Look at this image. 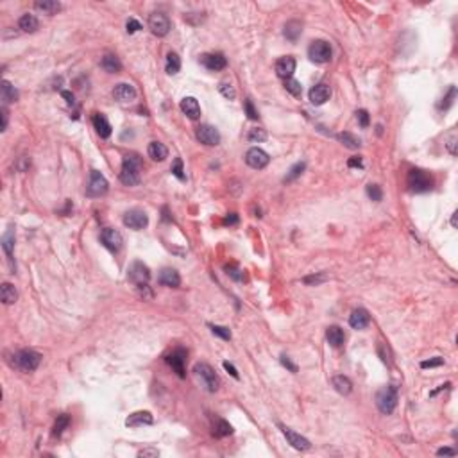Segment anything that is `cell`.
<instances>
[{
  "label": "cell",
  "mask_w": 458,
  "mask_h": 458,
  "mask_svg": "<svg viewBox=\"0 0 458 458\" xmlns=\"http://www.w3.org/2000/svg\"><path fill=\"white\" fill-rule=\"evenodd\" d=\"M140 177H142V158L138 154H127L120 170V181L125 186H134L140 183Z\"/></svg>",
  "instance_id": "cell-1"
},
{
  "label": "cell",
  "mask_w": 458,
  "mask_h": 458,
  "mask_svg": "<svg viewBox=\"0 0 458 458\" xmlns=\"http://www.w3.org/2000/svg\"><path fill=\"white\" fill-rule=\"evenodd\" d=\"M42 354L32 351V349H23V351H18V353L13 354L11 365L16 367L22 372H34L42 363Z\"/></svg>",
  "instance_id": "cell-2"
},
{
  "label": "cell",
  "mask_w": 458,
  "mask_h": 458,
  "mask_svg": "<svg viewBox=\"0 0 458 458\" xmlns=\"http://www.w3.org/2000/svg\"><path fill=\"white\" fill-rule=\"evenodd\" d=\"M193 374L197 376V380L201 381V385L208 390V392H217L220 387V378L215 372V369L208 363L201 362L193 365Z\"/></svg>",
  "instance_id": "cell-3"
},
{
  "label": "cell",
  "mask_w": 458,
  "mask_h": 458,
  "mask_svg": "<svg viewBox=\"0 0 458 458\" xmlns=\"http://www.w3.org/2000/svg\"><path fill=\"white\" fill-rule=\"evenodd\" d=\"M376 406H378V410L381 413L390 415L396 410V406H398V389L392 385H387L381 390H378V394H376Z\"/></svg>",
  "instance_id": "cell-4"
},
{
  "label": "cell",
  "mask_w": 458,
  "mask_h": 458,
  "mask_svg": "<svg viewBox=\"0 0 458 458\" xmlns=\"http://www.w3.org/2000/svg\"><path fill=\"white\" fill-rule=\"evenodd\" d=\"M406 183H408V188L415 193L430 192L431 188H433V179L421 169L410 170V172H408V177H406Z\"/></svg>",
  "instance_id": "cell-5"
},
{
  "label": "cell",
  "mask_w": 458,
  "mask_h": 458,
  "mask_svg": "<svg viewBox=\"0 0 458 458\" xmlns=\"http://www.w3.org/2000/svg\"><path fill=\"white\" fill-rule=\"evenodd\" d=\"M331 45L324 40H315L312 42L310 49H308V57L313 61V63H328L331 59Z\"/></svg>",
  "instance_id": "cell-6"
},
{
  "label": "cell",
  "mask_w": 458,
  "mask_h": 458,
  "mask_svg": "<svg viewBox=\"0 0 458 458\" xmlns=\"http://www.w3.org/2000/svg\"><path fill=\"white\" fill-rule=\"evenodd\" d=\"M149 29H151V32L154 36H160V38L167 36L170 31L169 16H167L165 13H160V11L152 13L151 16H149Z\"/></svg>",
  "instance_id": "cell-7"
},
{
  "label": "cell",
  "mask_w": 458,
  "mask_h": 458,
  "mask_svg": "<svg viewBox=\"0 0 458 458\" xmlns=\"http://www.w3.org/2000/svg\"><path fill=\"white\" fill-rule=\"evenodd\" d=\"M186 356H188V353L183 347L174 349V351L167 356V363L172 367V371H174L179 378H184V376H186Z\"/></svg>",
  "instance_id": "cell-8"
},
{
  "label": "cell",
  "mask_w": 458,
  "mask_h": 458,
  "mask_svg": "<svg viewBox=\"0 0 458 458\" xmlns=\"http://www.w3.org/2000/svg\"><path fill=\"white\" fill-rule=\"evenodd\" d=\"M108 188H110L108 179H106L99 170H92V174H90V183H88V195H92V197H101V195H104V193L108 192Z\"/></svg>",
  "instance_id": "cell-9"
},
{
  "label": "cell",
  "mask_w": 458,
  "mask_h": 458,
  "mask_svg": "<svg viewBox=\"0 0 458 458\" xmlns=\"http://www.w3.org/2000/svg\"><path fill=\"white\" fill-rule=\"evenodd\" d=\"M124 224L127 226L129 229H136V231H140V229L147 228V224H149V217H147V213L143 210L134 208V210H129L127 213L124 215Z\"/></svg>",
  "instance_id": "cell-10"
},
{
  "label": "cell",
  "mask_w": 458,
  "mask_h": 458,
  "mask_svg": "<svg viewBox=\"0 0 458 458\" xmlns=\"http://www.w3.org/2000/svg\"><path fill=\"white\" fill-rule=\"evenodd\" d=\"M269 161H271L269 154H267L265 151L258 149V147H252V149H249L247 154H245V163H247L251 169H256V170L265 169V167L269 165Z\"/></svg>",
  "instance_id": "cell-11"
},
{
  "label": "cell",
  "mask_w": 458,
  "mask_h": 458,
  "mask_svg": "<svg viewBox=\"0 0 458 458\" xmlns=\"http://www.w3.org/2000/svg\"><path fill=\"white\" fill-rule=\"evenodd\" d=\"M101 240H102V243H104V247L110 249L111 252H118L120 249H122V245H124L122 234H120L116 229H111V228H106L104 231H102Z\"/></svg>",
  "instance_id": "cell-12"
},
{
  "label": "cell",
  "mask_w": 458,
  "mask_h": 458,
  "mask_svg": "<svg viewBox=\"0 0 458 458\" xmlns=\"http://www.w3.org/2000/svg\"><path fill=\"white\" fill-rule=\"evenodd\" d=\"M195 134H197L199 142L204 143V145H208V147H215L220 143V133L213 127V125H208V124L199 125Z\"/></svg>",
  "instance_id": "cell-13"
},
{
  "label": "cell",
  "mask_w": 458,
  "mask_h": 458,
  "mask_svg": "<svg viewBox=\"0 0 458 458\" xmlns=\"http://www.w3.org/2000/svg\"><path fill=\"white\" fill-rule=\"evenodd\" d=\"M129 280L133 281L136 286L140 285H149V280H151V271L149 267L143 265L142 261H134L131 269H129Z\"/></svg>",
  "instance_id": "cell-14"
},
{
  "label": "cell",
  "mask_w": 458,
  "mask_h": 458,
  "mask_svg": "<svg viewBox=\"0 0 458 458\" xmlns=\"http://www.w3.org/2000/svg\"><path fill=\"white\" fill-rule=\"evenodd\" d=\"M281 431H283L285 439L288 440V444L292 446V448H295L297 451H308V449L312 448V444H310V440L304 439L302 435H299V433H295L293 430H290V428L283 426V424H280Z\"/></svg>",
  "instance_id": "cell-15"
},
{
  "label": "cell",
  "mask_w": 458,
  "mask_h": 458,
  "mask_svg": "<svg viewBox=\"0 0 458 458\" xmlns=\"http://www.w3.org/2000/svg\"><path fill=\"white\" fill-rule=\"evenodd\" d=\"M201 64L206 66L208 70H211V72H219V70H224L228 66V61H226L224 54L213 52V54H202Z\"/></svg>",
  "instance_id": "cell-16"
},
{
  "label": "cell",
  "mask_w": 458,
  "mask_h": 458,
  "mask_svg": "<svg viewBox=\"0 0 458 458\" xmlns=\"http://www.w3.org/2000/svg\"><path fill=\"white\" fill-rule=\"evenodd\" d=\"M293 72H295V59H293L292 56H283V57L278 59V63H276V73L281 79H285V81L292 79Z\"/></svg>",
  "instance_id": "cell-17"
},
{
  "label": "cell",
  "mask_w": 458,
  "mask_h": 458,
  "mask_svg": "<svg viewBox=\"0 0 458 458\" xmlns=\"http://www.w3.org/2000/svg\"><path fill=\"white\" fill-rule=\"evenodd\" d=\"M308 97H310V102H312L313 106H322L326 101H330L331 90L328 84H315V86L310 90Z\"/></svg>",
  "instance_id": "cell-18"
},
{
  "label": "cell",
  "mask_w": 458,
  "mask_h": 458,
  "mask_svg": "<svg viewBox=\"0 0 458 458\" xmlns=\"http://www.w3.org/2000/svg\"><path fill=\"white\" fill-rule=\"evenodd\" d=\"M113 97L118 102H131L136 99V90L133 84L129 83H120L113 88Z\"/></svg>",
  "instance_id": "cell-19"
},
{
  "label": "cell",
  "mask_w": 458,
  "mask_h": 458,
  "mask_svg": "<svg viewBox=\"0 0 458 458\" xmlns=\"http://www.w3.org/2000/svg\"><path fill=\"white\" fill-rule=\"evenodd\" d=\"M349 324L354 330H365L367 326L371 324V315H369V312H367L365 308H356V310H353L351 317H349Z\"/></svg>",
  "instance_id": "cell-20"
},
{
  "label": "cell",
  "mask_w": 458,
  "mask_h": 458,
  "mask_svg": "<svg viewBox=\"0 0 458 458\" xmlns=\"http://www.w3.org/2000/svg\"><path fill=\"white\" fill-rule=\"evenodd\" d=\"M154 422V417L151 412H134L125 419V426L129 428H140V426H149Z\"/></svg>",
  "instance_id": "cell-21"
},
{
  "label": "cell",
  "mask_w": 458,
  "mask_h": 458,
  "mask_svg": "<svg viewBox=\"0 0 458 458\" xmlns=\"http://www.w3.org/2000/svg\"><path fill=\"white\" fill-rule=\"evenodd\" d=\"M181 111L192 120H197L201 116V106H199L195 97H184L181 101Z\"/></svg>",
  "instance_id": "cell-22"
},
{
  "label": "cell",
  "mask_w": 458,
  "mask_h": 458,
  "mask_svg": "<svg viewBox=\"0 0 458 458\" xmlns=\"http://www.w3.org/2000/svg\"><path fill=\"white\" fill-rule=\"evenodd\" d=\"M326 339H328V344H330L331 347L339 349L344 345V342H345V333H344L342 328H339V326H330L328 330H326Z\"/></svg>",
  "instance_id": "cell-23"
},
{
  "label": "cell",
  "mask_w": 458,
  "mask_h": 458,
  "mask_svg": "<svg viewBox=\"0 0 458 458\" xmlns=\"http://www.w3.org/2000/svg\"><path fill=\"white\" fill-rule=\"evenodd\" d=\"M160 283L165 285V286H170V288H177L181 285V278H179V272L175 269H163L160 272Z\"/></svg>",
  "instance_id": "cell-24"
},
{
  "label": "cell",
  "mask_w": 458,
  "mask_h": 458,
  "mask_svg": "<svg viewBox=\"0 0 458 458\" xmlns=\"http://www.w3.org/2000/svg\"><path fill=\"white\" fill-rule=\"evenodd\" d=\"M93 127H95L97 134L101 138H110L111 136V124L108 122L104 114L95 113L93 114Z\"/></svg>",
  "instance_id": "cell-25"
},
{
  "label": "cell",
  "mask_w": 458,
  "mask_h": 458,
  "mask_svg": "<svg viewBox=\"0 0 458 458\" xmlns=\"http://www.w3.org/2000/svg\"><path fill=\"white\" fill-rule=\"evenodd\" d=\"M13 247H14V231H13V228H9L7 229V233L2 236V249H4V252L7 254V260L11 261L13 271H16V267L13 265Z\"/></svg>",
  "instance_id": "cell-26"
},
{
  "label": "cell",
  "mask_w": 458,
  "mask_h": 458,
  "mask_svg": "<svg viewBox=\"0 0 458 458\" xmlns=\"http://www.w3.org/2000/svg\"><path fill=\"white\" fill-rule=\"evenodd\" d=\"M101 66L108 73H118L122 70V63H120V59L114 54H106L101 59Z\"/></svg>",
  "instance_id": "cell-27"
},
{
  "label": "cell",
  "mask_w": 458,
  "mask_h": 458,
  "mask_svg": "<svg viewBox=\"0 0 458 458\" xmlns=\"http://www.w3.org/2000/svg\"><path fill=\"white\" fill-rule=\"evenodd\" d=\"M331 383H333L335 390L342 396L351 394V390H353V383H351V380H349L347 376H335L333 380H331Z\"/></svg>",
  "instance_id": "cell-28"
},
{
  "label": "cell",
  "mask_w": 458,
  "mask_h": 458,
  "mask_svg": "<svg viewBox=\"0 0 458 458\" xmlns=\"http://www.w3.org/2000/svg\"><path fill=\"white\" fill-rule=\"evenodd\" d=\"M2 101L4 104H13L18 101V90L9 83V81H2Z\"/></svg>",
  "instance_id": "cell-29"
},
{
  "label": "cell",
  "mask_w": 458,
  "mask_h": 458,
  "mask_svg": "<svg viewBox=\"0 0 458 458\" xmlns=\"http://www.w3.org/2000/svg\"><path fill=\"white\" fill-rule=\"evenodd\" d=\"M0 299L4 304H14L16 299H18V292L11 283H4L0 286Z\"/></svg>",
  "instance_id": "cell-30"
},
{
  "label": "cell",
  "mask_w": 458,
  "mask_h": 458,
  "mask_svg": "<svg viewBox=\"0 0 458 458\" xmlns=\"http://www.w3.org/2000/svg\"><path fill=\"white\" fill-rule=\"evenodd\" d=\"M283 32H285V36H286V40H290V42H297L299 36H301V32H302L301 22H297V20H290V22H286Z\"/></svg>",
  "instance_id": "cell-31"
},
{
  "label": "cell",
  "mask_w": 458,
  "mask_h": 458,
  "mask_svg": "<svg viewBox=\"0 0 458 458\" xmlns=\"http://www.w3.org/2000/svg\"><path fill=\"white\" fill-rule=\"evenodd\" d=\"M149 156L154 161H165L167 156H169V149L160 142H152L149 145Z\"/></svg>",
  "instance_id": "cell-32"
},
{
  "label": "cell",
  "mask_w": 458,
  "mask_h": 458,
  "mask_svg": "<svg viewBox=\"0 0 458 458\" xmlns=\"http://www.w3.org/2000/svg\"><path fill=\"white\" fill-rule=\"evenodd\" d=\"M34 7L38 11H43L45 14H56L61 9V4L57 0H38L34 2Z\"/></svg>",
  "instance_id": "cell-33"
},
{
  "label": "cell",
  "mask_w": 458,
  "mask_h": 458,
  "mask_svg": "<svg viewBox=\"0 0 458 458\" xmlns=\"http://www.w3.org/2000/svg\"><path fill=\"white\" fill-rule=\"evenodd\" d=\"M213 433H215V437H228L233 433V426L228 421H224V419L215 417L213 419Z\"/></svg>",
  "instance_id": "cell-34"
},
{
  "label": "cell",
  "mask_w": 458,
  "mask_h": 458,
  "mask_svg": "<svg viewBox=\"0 0 458 458\" xmlns=\"http://www.w3.org/2000/svg\"><path fill=\"white\" fill-rule=\"evenodd\" d=\"M18 27L22 29L23 32H34L40 27V22H38V18L34 14H23L18 22Z\"/></svg>",
  "instance_id": "cell-35"
},
{
  "label": "cell",
  "mask_w": 458,
  "mask_h": 458,
  "mask_svg": "<svg viewBox=\"0 0 458 458\" xmlns=\"http://www.w3.org/2000/svg\"><path fill=\"white\" fill-rule=\"evenodd\" d=\"M337 138H339V142H342L347 149H353V151L354 149H360V145H362L360 138L354 136L353 133H339L337 134Z\"/></svg>",
  "instance_id": "cell-36"
},
{
  "label": "cell",
  "mask_w": 458,
  "mask_h": 458,
  "mask_svg": "<svg viewBox=\"0 0 458 458\" xmlns=\"http://www.w3.org/2000/svg\"><path fill=\"white\" fill-rule=\"evenodd\" d=\"M179 70H181V59H179V56L175 54V52H169V56H167V73L175 75Z\"/></svg>",
  "instance_id": "cell-37"
},
{
  "label": "cell",
  "mask_w": 458,
  "mask_h": 458,
  "mask_svg": "<svg viewBox=\"0 0 458 458\" xmlns=\"http://www.w3.org/2000/svg\"><path fill=\"white\" fill-rule=\"evenodd\" d=\"M68 426H70V417L66 415V413H63V415L57 417V421H56V424H54V430H52V435L61 437L63 435V431Z\"/></svg>",
  "instance_id": "cell-38"
},
{
  "label": "cell",
  "mask_w": 458,
  "mask_h": 458,
  "mask_svg": "<svg viewBox=\"0 0 458 458\" xmlns=\"http://www.w3.org/2000/svg\"><path fill=\"white\" fill-rule=\"evenodd\" d=\"M247 140H249L251 143H261V142H265V140H267V131H265V129H261V127H252V129H249Z\"/></svg>",
  "instance_id": "cell-39"
},
{
  "label": "cell",
  "mask_w": 458,
  "mask_h": 458,
  "mask_svg": "<svg viewBox=\"0 0 458 458\" xmlns=\"http://www.w3.org/2000/svg\"><path fill=\"white\" fill-rule=\"evenodd\" d=\"M304 169H306V163H304V161H301V163H295V165L290 169L288 174H286V177H285V183H292V181H295V179H297L299 175L304 172Z\"/></svg>",
  "instance_id": "cell-40"
},
{
  "label": "cell",
  "mask_w": 458,
  "mask_h": 458,
  "mask_svg": "<svg viewBox=\"0 0 458 458\" xmlns=\"http://www.w3.org/2000/svg\"><path fill=\"white\" fill-rule=\"evenodd\" d=\"M285 90L293 97H301V93H302L301 83L295 81V79H286V81H285Z\"/></svg>",
  "instance_id": "cell-41"
},
{
  "label": "cell",
  "mask_w": 458,
  "mask_h": 458,
  "mask_svg": "<svg viewBox=\"0 0 458 458\" xmlns=\"http://www.w3.org/2000/svg\"><path fill=\"white\" fill-rule=\"evenodd\" d=\"M226 274L231 278V280L234 281H242L243 280V271L240 269L238 265H234V263H231V265H226Z\"/></svg>",
  "instance_id": "cell-42"
},
{
  "label": "cell",
  "mask_w": 458,
  "mask_h": 458,
  "mask_svg": "<svg viewBox=\"0 0 458 458\" xmlns=\"http://www.w3.org/2000/svg\"><path fill=\"white\" fill-rule=\"evenodd\" d=\"M219 92L222 93L226 99H229V101H233L234 97H236V92H234V88L231 86L229 81H222V83L219 84Z\"/></svg>",
  "instance_id": "cell-43"
},
{
  "label": "cell",
  "mask_w": 458,
  "mask_h": 458,
  "mask_svg": "<svg viewBox=\"0 0 458 458\" xmlns=\"http://www.w3.org/2000/svg\"><path fill=\"white\" fill-rule=\"evenodd\" d=\"M326 280H328V276L322 274V272H319V274H312V276H306V278H302V283H304V285H312V286H315V285L324 283Z\"/></svg>",
  "instance_id": "cell-44"
},
{
  "label": "cell",
  "mask_w": 458,
  "mask_h": 458,
  "mask_svg": "<svg viewBox=\"0 0 458 458\" xmlns=\"http://www.w3.org/2000/svg\"><path fill=\"white\" fill-rule=\"evenodd\" d=\"M210 328L213 335H217V337H220V339H224V340H231V331H229L228 328H224V326H215V324H211Z\"/></svg>",
  "instance_id": "cell-45"
},
{
  "label": "cell",
  "mask_w": 458,
  "mask_h": 458,
  "mask_svg": "<svg viewBox=\"0 0 458 458\" xmlns=\"http://www.w3.org/2000/svg\"><path fill=\"white\" fill-rule=\"evenodd\" d=\"M367 195L372 199V201H381V197H383V192H381V188L378 186V184H367Z\"/></svg>",
  "instance_id": "cell-46"
},
{
  "label": "cell",
  "mask_w": 458,
  "mask_h": 458,
  "mask_svg": "<svg viewBox=\"0 0 458 458\" xmlns=\"http://www.w3.org/2000/svg\"><path fill=\"white\" fill-rule=\"evenodd\" d=\"M455 97H457V88L451 86L449 88V93L442 99V104H440V110H449L451 108V104H453Z\"/></svg>",
  "instance_id": "cell-47"
},
{
  "label": "cell",
  "mask_w": 458,
  "mask_h": 458,
  "mask_svg": "<svg viewBox=\"0 0 458 458\" xmlns=\"http://www.w3.org/2000/svg\"><path fill=\"white\" fill-rule=\"evenodd\" d=\"M172 174L175 175L177 179H181V181H184V170H183V160L181 158H177V160L174 161V165H172Z\"/></svg>",
  "instance_id": "cell-48"
},
{
  "label": "cell",
  "mask_w": 458,
  "mask_h": 458,
  "mask_svg": "<svg viewBox=\"0 0 458 458\" xmlns=\"http://www.w3.org/2000/svg\"><path fill=\"white\" fill-rule=\"evenodd\" d=\"M245 113H247V116L251 120H258V118H260V114H258L256 108L252 106L251 99H247V101H245Z\"/></svg>",
  "instance_id": "cell-49"
},
{
  "label": "cell",
  "mask_w": 458,
  "mask_h": 458,
  "mask_svg": "<svg viewBox=\"0 0 458 458\" xmlns=\"http://www.w3.org/2000/svg\"><path fill=\"white\" fill-rule=\"evenodd\" d=\"M385 345L387 344H378V354L381 356V360H383V363H389L390 365V351H389V347H387V351H385Z\"/></svg>",
  "instance_id": "cell-50"
},
{
  "label": "cell",
  "mask_w": 458,
  "mask_h": 458,
  "mask_svg": "<svg viewBox=\"0 0 458 458\" xmlns=\"http://www.w3.org/2000/svg\"><path fill=\"white\" fill-rule=\"evenodd\" d=\"M125 31L129 32V34H134V32H138L140 29H142V23L138 22V20H134V18H129L127 20V23H125Z\"/></svg>",
  "instance_id": "cell-51"
},
{
  "label": "cell",
  "mask_w": 458,
  "mask_h": 458,
  "mask_svg": "<svg viewBox=\"0 0 458 458\" xmlns=\"http://www.w3.org/2000/svg\"><path fill=\"white\" fill-rule=\"evenodd\" d=\"M442 363H444V358L437 356V358H431V360H424V362L421 363V367L422 369H428V367L431 369V367H440Z\"/></svg>",
  "instance_id": "cell-52"
},
{
  "label": "cell",
  "mask_w": 458,
  "mask_h": 458,
  "mask_svg": "<svg viewBox=\"0 0 458 458\" xmlns=\"http://www.w3.org/2000/svg\"><path fill=\"white\" fill-rule=\"evenodd\" d=\"M356 120L360 122L362 127H369V113L365 110H358L356 111Z\"/></svg>",
  "instance_id": "cell-53"
},
{
  "label": "cell",
  "mask_w": 458,
  "mask_h": 458,
  "mask_svg": "<svg viewBox=\"0 0 458 458\" xmlns=\"http://www.w3.org/2000/svg\"><path fill=\"white\" fill-rule=\"evenodd\" d=\"M457 134H451L449 136V140H448V143H446V147H448V151H449V154L451 156H457Z\"/></svg>",
  "instance_id": "cell-54"
},
{
  "label": "cell",
  "mask_w": 458,
  "mask_h": 458,
  "mask_svg": "<svg viewBox=\"0 0 458 458\" xmlns=\"http://www.w3.org/2000/svg\"><path fill=\"white\" fill-rule=\"evenodd\" d=\"M280 360H281V363H283V367H286L290 372H297V365H295V363H293L286 354H281Z\"/></svg>",
  "instance_id": "cell-55"
},
{
  "label": "cell",
  "mask_w": 458,
  "mask_h": 458,
  "mask_svg": "<svg viewBox=\"0 0 458 458\" xmlns=\"http://www.w3.org/2000/svg\"><path fill=\"white\" fill-rule=\"evenodd\" d=\"M347 167H349V169H363L362 158H360V156H353V158H349V161H347Z\"/></svg>",
  "instance_id": "cell-56"
},
{
  "label": "cell",
  "mask_w": 458,
  "mask_h": 458,
  "mask_svg": "<svg viewBox=\"0 0 458 458\" xmlns=\"http://www.w3.org/2000/svg\"><path fill=\"white\" fill-rule=\"evenodd\" d=\"M138 457H152V458H156V457H160V451L158 449H154V448H147V449H142L140 453H138Z\"/></svg>",
  "instance_id": "cell-57"
},
{
  "label": "cell",
  "mask_w": 458,
  "mask_h": 458,
  "mask_svg": "<svg viewBox=\"0 0 458 458\" xmlns=\"http://www.w3.org/2000/svg\"><path fill=\"white\" fill-rule=\"evenodd\" d=\"M222 365H224V369H226V371L229 372V374L233 376L234 380H238L240 376H238V371H236V369H234V365H231V363H229V362H224V363H222Z\"/></svg>",
  "instance_id": "cell-58"
},
{
  "label": "cell",
  "mask_w": 458,
  "mask_h": 458,
  "mask_svg": "<svg viewBox=\"0 0 458 458\" xmlns=\"http://www.w3.org/2000/svg\"><path fill=\"white\" fill-rule=\"evenodd\" d=\"M437 455H439V457H455L457 451L451 449V448H440L439 451H437Z\"/></svg>",
  "instance_id": "cell-59"
},
{
  "label": "cell",
  "mask_w": 458,
  "mask_h": 458,
  "mask_svg": "<svg viewBox=\"0 0 458 458\" xmlns=\"http://www.w3.org/2000/svg\"><path fill=\"white\" fill-rule=\"evenodd\" d=\"M29 165H31V160H29L27 156L20 158V163H18V170H20V172H23V170H27Z\"/></svg>",
  "instance_id": "cell-60"
},
{
  "label": "cell",
  "mask_w": 458,
  "mask_h": 458,
  "mask_svg": "<svg viewBox=\"0 0 458 458\" xmlns=\"http://www.w3.org/2000/svg\"><path fill=\"white\" fill-rule=\"evenodd\" d=\"M236 222H238V215H236V213H229L224 219V224H229V226H234Z\"/></svg>",
  "instance_id": "cell-61"
},
{
  "label": "cell",
  "mask_w": 458,
  "mask_h": 458,
  "mask_svg": "<svg viewBox=\"0 0 458 458\" xmlns=\"http://www.w3.org/2000/svg\"><path fill=\"white\" fill-rule=\"evenodd\" d=\"M61 95H63V99L68 104H72V106H75V97H73V93H70V92H61Z\"/></svg>",
  "instance_id": "cell-62"
},
{
  "label": "cell",
  "mask_w": 458,
  "mask_h": 458,
  "mask_svg": "<svg viewBox=\"0 0 458 458\" xmlns=\"http://www.w3.org/2000/svg\"><path fill=\"white\" fill-rule=\"evenodd\" d=\"M7 127V108L2 106V131H5Z\"/></svg>",
  "instance_id": "cell-63"
},
{
  "label": "cell",
  "mask_w": 458,
  "mask_h": 458,
  "mask_svg": "<svg viewBox=\"0 0 458 458\" xmlns=\"http://www.w3.org/2000/svg\"><path fill=\"white\" fill-rule=\"evenodd\" d=\"M451 226L457 228V213H453V219H451Z\"/></svg>",
  "instance_id": "cell-64"
}]
</instances>
